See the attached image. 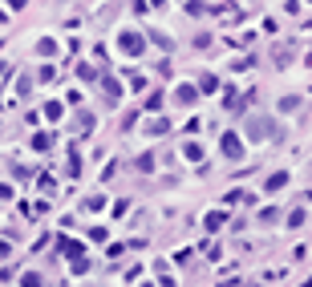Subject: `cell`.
Masks as SVG:
<instances>
[{"mask_svg": "<svg viewBox=\"0 0 312 287\" xmlns=\"http://www.w3.org/2000/svg\"><path fill=\"white\" fill-rule=\"evenodd\" d=\"M118 49L126 53V57H138V53L146 49V37H142V33H122V37H118Z\"/></svg>", "mask_w": 312, "mask_h": 287, "instance_id": "6da1fadb", "label": "cell"}, {"mask_svg": "<svg viewBox=\"0 0 312 287\" xmlns=\"http://www.w3.org/2000/svg\"><path fill=\"white\" fill-rule=\"evenodd\" d=\"M247 134L260 142V138H272L276 134V125H272V117H252V121H247Z\"/></svg>", "mask_w": 312, "mask_h": 287, "instance_id": "7a4b0ae2", "label": "cell"}, {"mask_svg": "<svg viewBox=\"0 0 312 287\" xmlns=\"http://www.w3.org/2000/svg\"><path fill=\"white\" fill-rule=\"evenodd\" d=\"M223 154H227V158H239V154H243L239 134H223Z\"/></svg>", "mask_w": 312, "mask_h": 287, "instance_id": "3957f363", "label": "cell"}, {"mask_svg": "<svg viewBox=\"0 0 312 287\" xmlns=\"http://www.w3.org/2000/svg\"><path fill=\"white\" fill-rule=\"evenodd\" d=\"M174 97H178V101H182V105H191V101H195V85H182V89H178V93H174Z\"/></svg>", "mask_w": 312, "mask_h": 287, "instance_id": "277c9868", "label": "cell"}, {"mask_svg": "<svg viewBox=\"0 0 312 287\" xmlns=\"http://www.w3.org/2000/svg\"><path fill=\"white\" fill-rule=\"evenodd\" d=\"M284 182H288V174H272V178H268L264 186H268V190H280V186H284Z\"/></svg>", "mask_w": 312, "mask_h": 287, "instance_id": "5b68a950", "label": "cell"}, {"mask_svg": "<svg viewBox=\"0 0 312 287\" xmlns=\"http://www.w3.org/2000/svg\"><path fill=\"white\" fill-rule=\"evenodd\" d=\"M45 117H49V121H61V105L49 101V105H45Z\"/></svg>", "mask_w": 312, "mask_h": 287, "instance_id": "8992f818", "label": "cell"}, {"mask_svg": "<svg viewBox=\"0 0 312 287\" xmlns=\"http://www.w3.org/2000/svg\"><path fill=\"white\" fill-rule=\"evenodd\" d=\"M102 89H106V97H110V101H114V97H118V85H114V81H110V77H102Z\"/></svg>", "mask_w": 312, "mask_h": 287, "instance_id": "52a82bcc", "label": "cell"}, {"mask_svg": "<svg viewBox=\"0 0 312 287\" xmlns=\"http://www.w3.org/2000/svg\"><path fill=\"white\" fill-rule=\"evenodd\" d=\"M296 105H300V97H284V101H280V113H292Z\"/></svg>", "mask_w": 312, "mask_h": 287, "instance_id": "ba28073f", "label": "cell"}, {"mask_svg": "<svg viewBox=\"0 0 312 287\" xmlns=\"http://www.w3.org/2000/svg\"><path fill=\"white\" fill-rule=\"evenodd\" d=\"M37 53H41V57H53V53H57V45H53V41H41V45H37Z\"/></svg>", "mask_w": 312, "mask_h": 287, "instance_id": "9c48e42d", "label": "cell"}, {"mask_svg": "<svg viewBox=\"0 0 312 287\" xmlns=\"http://www.w3.org/2000/svg\"><path fill=\"white\" fill-rule=\"evenodd\" d=\"M150 41H154V45H162V49H170V37H166V33H150Z\"/></svg>", "mask_w": 312, "mask_h": 287, "instance_id": "30bf717a", "label": "cell"}, {"mask_svg": "<svg viewBox=\"0 0 312 287\" xmlns=\"http://www.w3.org/2000/svg\"><path fill=\"white\" fill-rule=\"evenodd\" d=\"M215 85H219L215 77H203V81H199V89H203V93H215Z\"/></svg>", "mask_w": 312, "mask_h": 287, "instance_id": "8fae6325", "label": "cell"}, {"mask_svg": "<svg viewBox=\"0 0 312 287\" xmlns=\"http://www.w3.org/2000/svg\"><path fill=\"white\" fill-rule=\"evenodd\" d=\"M24 287H41V275H24Z\"/></svg>", "mask_w": 312, "mask_h": 287, "instance_id": "7c38bea8", "label": "cell"}, {"mask_svg": "<svg viewBox=\"0 0 312 287\" xmlns=\"http://www.w3.org/2000/svg\"><path fill=\"white\" fill-rule=\"evenodd\" d=\"M0 20H4V12H0Z\"/></svg>", "mask_w": 312, "mask_h": 287, "instance_id": "4fadbf2b", "label": "cell"}]
</instances>
